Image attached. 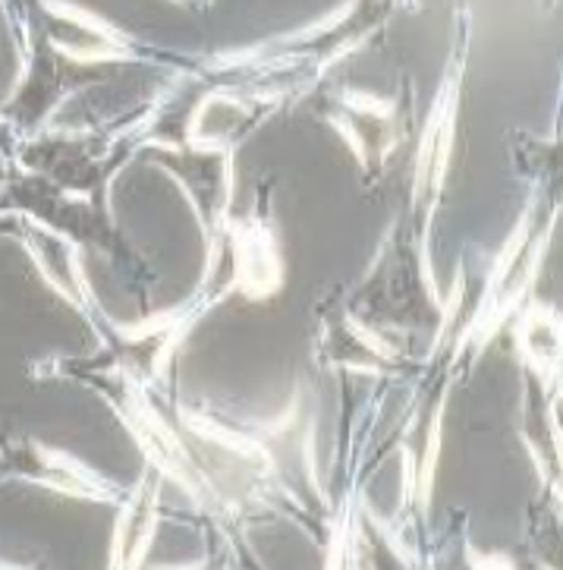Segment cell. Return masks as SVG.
Segmentation results:
<instances>
[{
    "mask_svg": "<svg viewBox=\"0 0 563 570\" xmlns=\"http://www.w3.org/2000/svg\"><path fill=\"white\" fill-rule=\"evenodd\" d=\"M384 0H349L337 13L322 19L318 26H309L303 32L268 41L255 51H246L243 57L227 60L230 70H246L258 73V89L287 95L290 86H296L306 76H318L330 63H337L346 51L359 48L365 38L372 36L384 19Z\"/></svg>",
    "mask_w": 563,
    "mask_h": 570,
    "instance_id": "obj_1",
    "label": "cell"
},
{
    "mask_svg": "<svg viewBox=\"0 0 563 570\" xmlns=\"http://www.w3.org/2000/svg\"><path fill=\"white\" fill-rule=\"evenodd\" d=\"M127 132H89V129L51 127L36 132L19 161L38 180L51 184L67 196L101 205L110 177L129 155Z\"/></svg>",
    "mask_w": 563,
    "mask_h": 570,
    "instance_id": "obj_2",
    "label": "cell"
},
{
    "mask_svg": "<svg viewBox=\"0 0 563 570\" xmlns=\"http://www.w3.org/2000/svg\"><path fill=\"white\" fill-rule=\"evenodd\" d=\"M0 479L29 482V485L73 498V501L113 504L127 495L117 482H110L95 466L60 451L55 444L38 442L32 435H7L0 442Z\"/></svg>",
    "mask_w": 563,
    "mask_h": 570,
    "instance_id": "obj_3",
    "label": "cell"
},
{
    "mask_svg": "<svg viewBox=\"0 0 563 570\" xmlns=\"http://www.w3.org/2000/svg\"><path fill=\"white\" fill-rule=\"evenodd\" d=\"M325 117L353 148L365 170H382L384 161L397 151L406 129H403L397 101H384L378 95L359 92V89H327Z\"/></svg>",
    "mask_w": 563,
    "mask_h": 570,
    "instance_id": "obj_4",
    "label": "cell"
},
{
    "mask_svg": "<svg viewBox=\"0 0 563 570\" xmlns=\"http://www.w3.org/2000/svg\"><path fill=\"white\" fill-rule=\"evenodd\" d=\"M164 155L174 161L167 170L180 180L186 196L192 199L199 222L205 224L208 234L227 230V203H230V151L218 148H192L177 146V142H155Z\"/></svg>",
    "mask_w": 563,
    "mask_h": 570,
    "instance_id": "obj_5",
    "label": "cell"
},
{
    "mask_svg": "<svg viewBox=\"0 0 563 570\" xmlns=\"http://www.w3.org/2000/svg\"><path fill=\"white\" fill-rule=\"evenodd\" d=\"M224 249L230 256V284L249 299H268L284 284V262L268 224L246 218L224 230Z\"/></svg>",
    "mask_w": 563,
    "mask_h": 570,
    "instance_id": "obj_6",
    "label": "cell"
},
{
    "mask_svg": "<svg viewBox=\"0 0 563 570\" xmlns=\"http://www.w3.org/2000/svg\"><path fill=\"white\" fill-rule=\"evenodd\" d=\"M460 73H463V57L456 60L454 76L444 79V89L437 92L435 108L425 127V139L418 148L416 158V186H413V203L416 208H432L437 199L444 174L451 165V148H454V127H456V95H460Z\"/></svg>",
    "mask_w": 563,
    "mask_h": 570,
    "instance_id": "obj_7",
    "label": "cell"
},
{
    "mask_svg": "<svg viewBox=\"0 0 563 570\" xmlns=\"http://www.w3.org/2000/svg\"><path fill=\"white\" fill-rule=\"evenodd\" d=\"M158 498H161V482L148 476L124 495L113 549H110V558L117 568L142 564V558L151 549V539H155V527H158Z\"/></svg>",
    "mask_w": 563,
    "mask_h": 570,
    "instance_id": "obj_8",
    "label": "cell"
},
{
    "mask_svg": "<svg viewBox=\"0 0 563 570\" xmlns=\"http://www.w3.org/2000/svg\"><path fill=\"white\" fill-rule=\"evenodd\" d=\"M516 337H520V344H526L532 368L551 379V372L557 368V315L545 306H532Z\"/></svg>",
    "mask_w": 563,
    "mask_h": 570,
    "instance_id": "obj_9",
    "label": "cell"
},
{
    "mask_svg": "<svg viewBox=\"0 0 563 570\" xmlns=\"http://www.w3.org/2000/svg\"><path fill=\"white\" fill-rule=\"evenodd\" d=\"M437 425H441V410L435 413V425H432V454L437 451ZM432 463H435V458H428V463H425V473H422V482H418V489H422V495H428V479H432Z\"/></svg>",
    "mask_w": 563,
    "mask_h": 570,
    "instance_id": "obj_10",
    "label": "cell"
},
{
    "mask_svg": "<svg viewBox=\"0 0 563 570\" xmlns=\"http://www.w3.org/2000/svg\"><path fill=\"white\" fill-rule=\"evenodd\" d=\"M174 3H205V0H174Z\"/></svg>",
    "mask_w": 563,
    "mask_h": 570,
    "instance_id": "obj_11",
    "label": "cell"
}]
</instances>
